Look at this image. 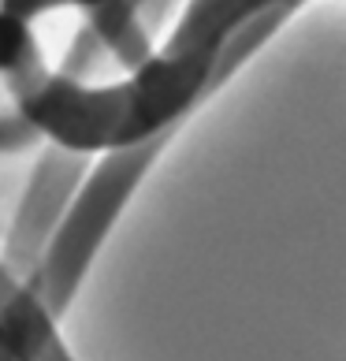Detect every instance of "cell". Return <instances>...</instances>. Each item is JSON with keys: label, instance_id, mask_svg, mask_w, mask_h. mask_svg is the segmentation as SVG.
I'll list each match as a JSON object with an SVG mask.
<instances>
[{"label": "cell", "instance_id": "6da1fadb", "mask_svg": "<svg viewBox=\"0 0 346 361\" xmlns=\"http://www.w3.org/2000/svg\"><path fill=\"white\" fill-rule=\"evenodd\" d=\"M279 4L283 0H194L161 56L135 68L130 82L104 90H86L63 71L52 75L30 23L0 8V75L52 142L86 153L116 149L179 123L272 30Z\"/></svg>", "mask_w": 346, "mask_h": 361}, {"label": "cell", "instance_id": "7a4b0ae2", "mask_svg": "<svg viewBox=\"0 0 346 361\" xmlns=\"http://www.w3.org/2000/svg\"><path fill=\"white\" fill-rule=\"evenodd\" d=\"M175 127L179 123H168L142 142H127V145L109 149V157L97 164V171H93V179L86 183V190L75 202V209L56 224V231H52L37 269L23 283L26 290H34L37 298H42L49 317H60L68 310L78 279H82L86 264L93 257V250H97L101 238L109 235L116 212L123 209L130 190H135L138 179L145 176V168L153 164V157L164 149V142L171 138Z\"/></svg>", "mask_w": 346, "mask_h": 361}, {"label": "cell", "instance_id": "3957f363", "mask_svg": "<svg viewBox=\"0 0 346 361\" xmlns=\"http://www.w3.org/2000/svg\"><path fill=\"white\" fill-rule=\"evenodd\" d=\"M86 164H89V153L75 149V145H63V142H52L42 153L34 179L26 186V197L16 212V224H11V231H8L4 257H0V264H4V272L11 279L26 283L30 272L37 269L49 238L60 224V212L68 209Z\"/></svg>", "mask_w": 346, "mask_h": 361}, {"label": "cell", "instance_id": "277c9868", "mask_svg": "<svg viewBox=\"0 0 346 361\" xmlns=\"http://www.w3.org/2000/svg\"><path fill=\"white\" fill-rule=\"evenodd\" d=\"M60 4L82 8L89 16V23H93V30L101 34L104 49H112V56L119 63L142 68V63L149 60V42H145L142 26L135 19V8H130L127 0H0V8L26 19V23L37 19L49 8H60Z\"/></svg>", "mask_w": 346, "mask_h": 361}, {"label": "cell", "instance_id": "5b68a950", "mask_svg": "<svg viewBox=\"0 0 346 361\" xmlns=\"http://www.w3.org/2000/svg\"><path fill=\"white\" fill-rule=\"evenodd\" d=\"M101 49H104L101 34L93 30V23H86L82 30H78V37H75V45H71V52H68V60H63L60 71L71 75V78L89 75L93 68H97V60H101Z\"/></svg>", "mask_w": 346, "mask_h": 361}, {"label": "cell", "instance_id": "8992f818", "mask_svg": "<svg viewBox=\"0 0 346 361\" xmlns=\"http://www.w3.org/2000/svg\"><path fill=\"white\" fill-rule=\"evenodd\" d=\"M42 138V127L34 123L26 112L19 116H0V153H16V149H26Z\"/></svg>", "mask_w": 346, "mask_h": 361}]
</instances>
